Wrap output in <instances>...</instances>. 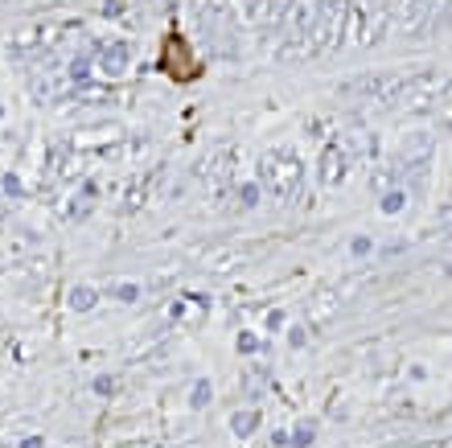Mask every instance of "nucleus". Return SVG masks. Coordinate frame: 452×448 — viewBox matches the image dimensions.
<instances>
[{
	"label": "nucleus",
	"instance_id": "26",
	"mask_svg": "<svg viewBox=\"0 0 452 448\" xmlns=\"http://www.w3.org/2000/svg\"><path fill=\"white\" fill-rule=\"evenodd\" d=\"M42 445H45L42 436H25V440H21V445H17V448H42Z\"/></svg>",
	"mask_w": 452,
	"mask_h": 448
},
{
	"label": "nucleus",
	"instance_id": "17",
	"mask_svg": "<svg viewBox=\"0 0 452 448\" xmlns=\"http://www.w3.org/2000/svg\"><path fill=\"white\" fill-rule=\"evenodd\" d=\"M239 202H243V206H259V181L239 185Z\"/></svg>",
	"mask_w": 452,
	"mask_h": 448
},
{
	"label": "nucleus",
	"instance_id": "7",
	"mask_svg": "<svg viewBox=\"0 0 452 448\" xmlns=\"http://www.w3.org/2000/svg\"><path fill=\"white\" fill-rule=\"evenodd\" d=\"M350 173V152L337 144V140H329L325 148H321V161H316V177L321 185H341Z\"/></svg>",
	"mask_w": 452,
	"mask_h": 448
},
{
	"label": "nucleus",
	"instance_id": "21",
	"mask_svg": "<svg viewBox=\"0 0 452 448\" xmlns=\"http://www.w3.org/2000/svg\"><path fill=\"white\" fill-rule=\"evenodd\" d=\"M370 251H374V243H370L366 234H358V239L350 243V255H354V259H358V255H370Z\"/></svg>",
	"mask_w": 452,
	"mask_h": 448
},
{
	"label": "nucleus",
	"instance_id": "1",
	"mask_svg": "<svg viewBox=\"0 0 452 448\" xmlns=\"http://www.w3.org/2000/svg\"><path fill=\"white\" fill-rule=\"evenodd\" d=\"M300 181H305V165H300L296 152H288V148H271V152L259 157V185L268 189L271 198L292 202V198L300 193Z\"/></svg>",
	"mask_w": 452,
	"mask_h": 448
},
{
	"label": "nucleus",
	"instance_id": "20",
	"mask_svg": "<svg viewBox=\"0 0 452 448\" xmlns=\"http://www.w3.org/2000/svg\"><path fill=\"white\" fill-rule=\"evenodd\" d=\"M305 342H309V329H305V325H292V329H288V346H292V350H300Z\"/></svg>",
	"mask_w": 452,
	"mask_h": 448
},
{
	"label": "nucleus",
	"instance_id": "8",
	"mask_svg": "<svg viewBox=\"0 0 452 448\" xmlns=\"http://www.w3.org/2000/svg\"><path fill=\"white\" fill-rule=\"evenodd\" d=\"M99 70L107 74V79H120V74H128V66H132V42H124V38H115V42H99Z\"/></svg>",
	"mask_w": 452,
	"mask_h": 448
},
{
	"label": "nucleus",
	"instance_id": "12",
	"mask_svg": "<svg viewBox=\"0 0 452 448\" xmlns=\"http://www.w3.org/2000/svg\"><path fill=\"white\" fill-rule=\"evenodd\" d=\"M99 305V292L90 288V284H79V288H70V309L74 313H90Z\"/></svg>",
	"mask_w": 452,
	"mask_h": 448
},
{
	"label": "nucleus",
	"instance_id": "28",
	"mask_svg": "<svg viewBox=\"0 0 452 448\" xmlns=\"http://www.w3.org/2000/svg\"><path fill=\"white\" fill-rule=\"evenodd\" d=\"M0 115H4V107H0Z\"/></svg>",
	"mask_w": 452,
	"mask_h": 448
},
{
	"label": "nucleus",
	"instance_id": "24",
	"mask_svg": "<svg viewBox=\"0 0 452 448\" xmlns=\"http://www.w3.org/2000/svg\"><path fill=\"white\" fill-rule=\"evenodd\" d=\"M284 325V309H271L268 313V329H280Z\"/></svg>",
	"mask_w": 452,
	"mask_h": 448
},
{
	"label": "nucleus",
	"instance_id": "27",
	"mask_svg": "<svg viewBox=\"0 0 452 448\" xmlns=\"http://www.w3.org/2000/svg\"><path fill=\"white\" fill-rule=\"evenodd\" d=\"M255 4H259V0H243V17H247V21H251V13H255Z\"/></svg>",
	"mask_w": 452,
	"mask_h": 448
},
{
	"label": "nucleus",
	"instance_id": "4",
	"mask_svg": "<svg viewBox=\"0 0 452 448\" xmlns=\"http://www.w3.org/2000/svg\"><path fill=\"white\" fill-rule=\"evenodd\" d=\"M449 87L452 83H449L444 70H415V74H403V87H399L395 107H432V103H440V95Z\"/></svg>",
	"mask_w": 452,
	"mask_h": 448
},
{
	"label": "nucleus",
	"instance_id": "22",
	"mask_svg": "<svg viewBox=\"0 0 452 448\" xmlns=\"http://www.w3.org/2000/svg\"><path fill=\"white\" fill-rule=\"evenodd\" d=\"M259 350V337L255 333H239V354H255Z\"/></svg>",
	"mask_w": 452,
	"mask_h": 448
},
{
	"label": "nucleus",
	"instance_id": "10",
	"mask_svg": "<svg viewBox=\"0 0 452 448\" xmlns=\"http://www.w3.org/2000/svg\"><path fill=\"white\" fill-rule=\"evenodd\" d=\"M264 391H268V370L264 366H251L247 378H243V395L247 399H264Z\"/></svg>",
	"mask_w": 452,
	"mask_h": 448
},
{
	"label": "nucleus",
	"instance_id": "5",
	"mask_svg": "<svg viewBox=\"0 0 452 448\" xmlns=\"http://www.w3.org/2000/svg\"><path fill=\"white\" fill-rule=\"evenodd\" d=\"M432 148H436V140L428 132H407L403 140H399L395 169H399V177H415V189H423L428 165H432Z\"/></svg>",
	"mask_w": 452,
	"mask_h": 448
},
{
	"label": "nucleus",
	"instance_id": "9",
	"mask_svg": "<svg viewBox=\"0 0 452 448\" xmlns=\"http://www.w3.org/2000/svg\"><path fill=\"white\" fill-rule=\"evenodd\" d=\"M95 202H99V185L95 181H87L74 198H70V210H66V218H74V223H83L90 210H95Z\"/></svg>",
	"mask_w": 452,
	"mask_h": 448
},
{
	"label": "nucleus",
	"instance_id": "19",
	"mask_svg": "<svg viewBox=\"0 0 452 448\" xmlns=\"http://www.w3.org/2000/svg\"><path fill=\"white\" fill-rule=\"evenodd\" d=\"M90 391H95V395H103V399H107V395H111V391H115V378H111V374H99V378H95V383H90Z\"/></svg>",
	"mask_w": 452,
	"mask_h": 448
},
{
	"label": "nucleus",
	"instance_id": "14",
	"mask_svg": "<svg viewBox=\"0 0 452 448\" xmlns=\"http://www.w3.org/2000/svg\"><path fill=\"white\" fill-rule=\"evenodd\" d=\"M403 206H407V189H403V185H395V189H387V193L378 198V210H382V214H403Z\"/></svg>",
	"mask_w": 452,
	"mask_h": 448
},
{
	"label": "nucleus",
	"instance_id": "15",
	"mask_svg": "<svg viewBox=\"0 0 452 448\" xmlns=\"http://www.w3.org/2000/svg\"><path fill=\"white\" fill-rule=\"evenodd\" d=\"M107 292H111L120 305H136V301H140V284H136V280H115Z\"/></svg>",
	"mask_w": 452,
	"mask_h": 448
},
{
	"label": "nucleus",
	"instance_id": "13",
	"mask_svg": "<svg viewBox=\"0 0 452 448\" xmlns=\"http://www.w3.org/2000/svg\"><path fill=\"white\" fill-rule=\"evenodd\" d=\"M316 432H321V424H316V419H300V424L292 428L288 445H292V448H309V445L316 440Z\"/></svg>",
	"mask_w": 452,
	"mask_h": 448
},
{
	"label": "nucleus",
	"instance_id": "25",
	"mask_svg": "<svg viewBox=\"0 0 452 448\" xmlns=\"http://www.w3.org/2000/svg\"><path fill=\"white\" fill-rule=\"evenodd\" d=\"M4 193H21V181L13 177V173H8V177H4Z\"/></svg>",
	"mask_w": 452,
	"mask_h": 448
},
{
	"label": "nucleus",
	"instance_id": "2",
	"mask_svg": "<svg viewBox=\"0 0 452 448\" xmlns=\"http://www.w3.org/2000/svg\"><path fill=\"white\" fill-rule=\"evenodd\" d=\"M316 21L309 33V58L313 54H329L346 38V21H350V0H316Z\"/></svg>",
	"mask_w": 452,
	"mask_h": 448
},
{
	"label": "nucleus",
	"instance_id": "16",
	"mask_svg": "<svg viewBox=\"0 0 452 448\" xmlns=\"http://www.w3.org/2000/svg\"><path fill=\"white\" fill-rule=\"evenodd\" d=\"M210 399H214V383H210V378H197L193 391H189V403L202 411V407H210Z\"/></svg>",
	"mask_w": 452,
	"mask_h": 448
},
{
	"label": "nucleus",
	"instance_id": "23",
	"mask_svg": "<svg viewBox=\"0 0 452 448\" xmlns=\"http://www.w3.org/2000/svg\"><path fill=\"white\" fill-rule=\"evenodd\" d=\"M440 234H452V206L440 210Z\"/></svg>",
	"mask_w": 452,
	"mask_h": 448
},
{
	"label": "nucleus",
	"instance_id": "11",
	"mask_svg": "<svg viewBox=\"0 0 452 448\" xmlns=\"http://www.w3.org/2000/svg\"><path fill=\"white\" fill-rule=\"evenodd\" d=\"M230 432L234 436H255L259 432V411H234L230 415Z\"/></svg>",
	"mask_w": 452,
	"mask_h": 448
},
{
	"label": "nucleus",
	"instance_id": "3",
	"mask_svg": "<svg viewBox=\"0 0 452 448\" xmlns=\"http://www.w3.org/2000/svg\"><path fill=\"white\" fill-rule=\"evenodd\" d=\"M449 0H395L391 4V25L407 33V38H419L428 29H436L440 13H444Z\"/></svg>",
	"mask_w": 452,
	"mask_h": 448
},
{
	"label": "nucleus",
	"instance_id": "6",
	"mask_svg": "<svg viewBox=\"0 0 452 448\" xmlns=\"http://www.w3.org/2000/svg\"><path fill=\"white\" fill-rule=\"evenodd\" d=\"M399 87H403V74L399 70H382V74H362L354 83H346V95H354L358 103H370V107H395L399 99Z\"/></svg>",
	"mask_w": 452,
	"mask_h": 448
},
{
	"label": "nucleus",
	"instance_id": "18",
	"mask_svg": "<svg viewBox=\"0 0 452 448\" xmlns=\"http://www.w3.org/2000/svg\"><path fill=\"white\" fill-rule=\"evenodd\" d=\"M70 79H74V83H87L90 79V58H74V62H70Z\"/></svg>",
	"mask_w": 452,
	"mask_h": 448
}]
</instances>
